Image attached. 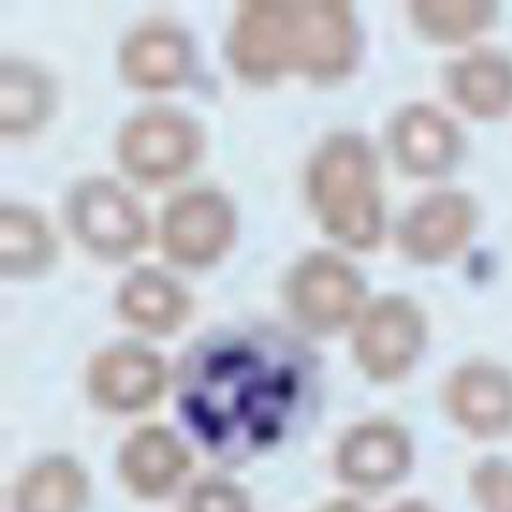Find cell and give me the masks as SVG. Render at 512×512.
Wrapping results in <instances>:
<instances>
[{
  "label": "cell",
  "mask_w": 512,
  "mask_h": 512,
  "mask_svg": "<svg viewBox=\"0 0 512 512\" xmlns=\"http://www.w3.org/2000/svg\"><path fill=\"white\" fill-rule=\"evenodd\" d=\"M185 436L226 469L296 442L325 404L322 357L293 325H217L173 366Z\"/></svg>",
  "instance_id": "cell-1"
},
{
  "label": "cell",
  "mask_w": 512,
  "mask_h": 512,
  "mask_svg": "<svg viewBox=\"0 0 512 512\" xmlns=\"http://www.w3.org/2000/svg\"><path fill=\"white\" fill-rule=\"evenodd\" d=\"M363 50L352 0H240L223 36V62L249 88L284 79L334 88L355 77Z\"/></svg>",
  "instance_id": "cell-2"
},
{
  "label": "cell",
  "mask_w": 512,
  "mask_h": 512,
  "mask_svg": "<svg viewBox=\"0 0 512 512\" xmlns=\"http://www.w3.org/2000/svg\"><path fill=\"white\" fill-rule=\"evenodd\" d=\"M302 194L319 232L346 255L381 249L393 229L381 150L360 129H334L316 141Z\"/></svg>",
  "instance_id": "cell-3"
},
{
  "label": "cell",
  "mask_w": 512,
  "mask_h": 512,
  "mask_svg": "<svg viewBox=\"0 0 512 512\" xmlns=\"http://www.w3.org/2000/svg\"><path fill=\"white\" fill-rule=\"evenodd\" d=\"M112 153L120 179L132 188H170L185 182L208 153L205 123L179 106L150 103L120 120Z\"/></svg>",
  "instance_id": "cell-4"
},
{
  "label": "cell",
  "mask_w": 512,
  "mask_h": 512,
  "mask_svg": "<svg viewBox=\"0 0 512 512\" xmlns=\"http://www.w3.org/2000/svg\"><path fill=\"white\" fill-rule=\"evenodd\" d=\"M62 223L79 249L100 264H129L156 237V226L135 188L118 176L91 173L62 199Z\"/></svg>",
  "instance_id": "cell-5"
},
{
  "label": "cell",
  "mask_w": 512,
  "mask_h": 512,
  "mask_svg": "<svg viewBox=\"0 0 512 512\" xmlns=\"http://www.w3.org/2000/svg\"><path fill=\"white\" fill-rule=\"evenodd\" d=\"M369 299L363 270L340 249H308L281 276L284 314L308 340L349 334Z\"/></svg>",
  "instance_id": "cell-6"
},
{
  "label": "cell",
  "mask_w": 512,
  "mask_h": 512,
  "mask_svg": "<svg viewBox=\"0 0 512 512\" xmlns=\"http://www.w3.org/2000/svg\"><path fill=\"white\" fill-rule=\"evenodd\" d=\"M431 319L410 293H378L349 328V352L363 381L393 387L428 355Z\"/></svg>",
  "instance_id": "cell-7"
},
{
  "label": "cell",
  "mask_w": 512,
  "mask_h": 512,
  "mask_svg": "<svg viewBox=\"0 0 512 512\" xmlns=\"http://www.w3.org/2000/svg\"><path fill=\"white\" fill-rule=\"evenodd\" d=\"M235 199L217 185H185L164 202L156 220V246L167 267L205 273L223 264L237 243Z\"/></svg>",
  "instance_id": "cell-8"
},
{
  "label": "cell",
  "mask_w": 512,
  "mask_h": 512,
  "mask_svg": "<svg viewBox=\"0 0 512 512\" xmlns=\"http://www.w3.org/2000/svg\"><path fill=\"white\" fill-rule=\"evenodd\" d=\"M173 387V366L144 340H118L88 357L82 390L94 410L115 419L144 416Z\"/></svg>",
  "instance_id": "cell-9"
},
{
  "label": "cell",
  "mask_w": 512,
  "mask_h": 512,
  "mask_svg": "<svg viewBox=\"0 0 512 512\" xmlns=\"http://www.w3.org/2000/svg\"><path fill=\"white\" fill-rule=\"evenodd\" d=\"M480 229V205L469 191L436 185L398 217L393 235L398 255L413 267H445L457 261Z\"/></svg>",
  "instance_id": "cell-10"
},
{
  "label": "cell",
  "mask_w": 512,
  "mask_h": 512,
  "mask_svg": "<svg viewBox=\"0 0 512 512\" xmlns=\"http://www.w3.org/2000/svg\"><path fill=\"white\" fill-rule=\"evenodd\" d=\"M416 466V439L390 416H369L337 436L331 469L337 483L357 498L384 495L401 486Z\"/></svg>",
  "instance_id": "cell-11"
},
{
  "label": "cell",
  "mask_w": 512,
  "mask_h": 512,
  "mask_svg": "<svg viewBox=\"0 0 512 512\" xmlns=\"http://www.w3.org/2000/svg\"><path fill=\"white\" fill-rule=\"evenodd\" d=\"M384 150L407 179L445 182L463 164L469 144L454 115L428 100H413L387 118Z\"/></svg>",
  "instance_id": "cell-12"
},
{
  "label": "cell",
  "mask_w": 512,
  "mask_h": 512,
  "mask_svg": "<svg viewBox=\"0 0 512 512\" xmlns=\"http://www.w3.org/2000/svg\"><path fill=\"white\" fill-rule=\"evenodd\" d=\"M197 39L173 18H144L123 33L115 53L120 82L138 94H170L197 74Z\"/></svg>",
  "instance_id": "cell-13"
},
{
  "label": "cell",
  "mask_w": 512,
  "mask_h": 512,
  "mask_svg": "<svg viewBox=\"0 0 512 512\" xmlns=\"http://www.w3.org/2000/svg\"><path fill=\"white\" fill-rule=\"evenodd\" d=\"M445 419L474 442L512 436V366L492 357H469L439 387Z\"/></svg>",
  "instance_id": "cell-14"
},
{
  "label": "cell",
  "mask_w": 512,
  "mask_h": 512,
  "mask_svg": "<svg viewBox=\"0 0 512 512\" xmlns=\"http://www.w3.org/2000/svg\"><path fill=\"white\" fill-rule=\"evenodd\" d=\"M194 472V445L191 439L170 428L147 422L132 428L120 439L115 454V474L129 498L158 504L167 501L191 483Z\"/></svg>",
  "instance_id": "cell-15"
},
{
  "label": "cell",
  "mask_w": 512,
  "mask_h": 512,
  "mask_svg": "<svg viewBox=\"0 0 512 512\" xmlns=\"http://www.w3.org/2000/svg\"><path fill=\"white\" fill-rule=\"evenodd\" d=\"M194 293L176 273L141 264L120 278L115 290V314L138 337L164 340L185 328L194 316Z\"/></svg>",
  "instance_id": "cell-16"
},
{
  "label": "cell",
  "mask_w": 512,
  "mask_h": 512,
  "mask_svg": "<svg viewBox=\"0 0 512 512\" xmlns=\"http://www.w3.org/2000/svg\"><path fill=\"white\" fill-rule=\"evenodd\" d=\"M442 88L451 106L474 123L512 118V53L474 44L442 68Z\"/></svg>",
  "instance_id": "cell-17"
},
{
  "label": "cell",
  "mask_w": 512,
  "mask_h": 512,
  "mask_svg": "<svg viewBox=\"0 0 512 512\" xmlns=\"http://www.w3.org/2000/svg\"><path fill=\"white\" fill-rule=\"evenodd\" d=\"M59 109V82L47 65L27 56L0 59V135L30 141L50 126Z\"/></svg>",
  "instance_id": "cell-18"
},
{
  "label": "cell",
  "mask_w": 512,
  "mask_h": 512,
  "mask_svg": "<svg viewBox=\"0 0 512 512\" xmlns=\"http://www.w3.org/2000/svg\"><path fill=\"white\" fill-rule=\"evenodd\" d=\"M94 483L74 454H41L15 477L9 489V512H88Z\"/></svg>",
  "instance_id": "cell-19"
},
{
  "label": "cell",
  "mask_w": 512,
  "mask_h": 512,
  "mask_svg": "<svg viewBox=\"0 0 512 512\" xmlns=\"http://www.w3.org/2000/svg\"><path fill=\"white\" fill-rule=\"evenodd\" d=\"M59 261V235L36 205L6 199L0 205V276L36 281Z\"/></svg>",
  "instance_id": "cell-20"
},
{
  "label": "cell",
  "mask_w": 512,
  "mask_h": 512,
  "mask_svg": "<svg viewBox=\"0 0 512 512\" xmlns=\"http://www.w3.org/2000/svg\"><path fill=\"white\" fill-rule=\"evenodd\" d=\"M404 9L416 39L431 47L469 50L501 21V3L495 0H410Z\"/></svg>",
  "instance_id": "cell-21"
},
{
  "label": "cell",
  "mask_w": 512,
  "mask_h": 512,
  "mask_svg": "<svg viewBox=\"0 0 512 512\" xmlns=\"http://www.w3.org/2000/svg\"><path fill=\"white\" fill-rule=\"evenodd\" d=\"M179 512H255V501L232 474L211 472L185 486Z\"/></svg>",
  "instance_id": "cell-22"
},
{
  "label": "cell",
  "mask_w": 512,
  "mask_h": 512,
  "mask_svg": "<svg viewBox=\"0 0 512 512\" xmlns=\"http://www.w3.org/2000/svg\"><path fill=\"white\" fill-rule=\"evenodd\" d=\"M469 498L477 512H512V460L486 454L466 474Z\"/></svg>",
  "instance_id": "cell-23"
},
{
  "label": "cell",
  "mask_w": 512,
  "mask_h": 512,
  "mask_svg": "<svg viewBox=\"0 0 512 512\" xmlns=\"http://www.w3.org/2000/svg\"><path fill=\"white\" fill-rule=\"evenodd\" d=\"M308 512H366L363 507V501L357 498V495H337V498H328V501H322V504H316L314 510Z\"/></svg>",
  "instance_id": "cell-24"
},
{
  "label": "cell",
  "mask_w": 512,
  "mask_h": 512,
  "mask_svg": "<svg viewBox=\"0 0 512 512\" xmlns=\"http://www.w3.org/2000/svg\"><path fill=\"white\" fill-rule=\"evenodd\" d=\"M384 512H439L428 498H401L390 510Z\"/></svg>",
  "instance_id": "cell-25"
}]
</instances>
